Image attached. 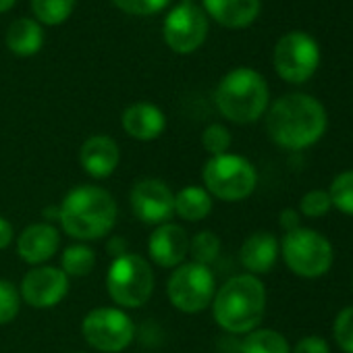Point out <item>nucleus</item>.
Listing matches in <instances>:
<instances>
[{"label": "nucleus", "mask_w": 353, "mask_h": 353, "mask_svg": "<svg viewBox=\"0 0 353 353\" xmlns=\"http://www.w3.org/2000/svg\"><path fill=\"white\" fill-rule=\"evenodd\" d=\"M291 353H330V349H328V343L322 336L310 334V336H303L291 349Z\"/></svg>", "instance_id": "nucleus-32"}, {"label": "nucleus", "mask_w": 353, "mask_h": 353, "mask_svg": "<svg viewBox=\"0 0 353 353\" xmlns=\"http://www.w3.org/2000/svg\"><path fill=\"white\" fill-rule=\"evenodd\" d=\"M202 145L210 156H221L227 154L231 148V133L225 125H208L202 133Z\"/></svg>", "instance_id": "nucleus-28"}, {"label": "nucleus", "mask_w": 353, "mask_h": 353, "mask_svg": "<svg viewBox=\"0 0 353 353\" xmlns=\"http://www.w3.org/2000/svg\"><path fill=\"white\" fill-rule=\"evenodd\" d=\"M334 341L345 353H353V305L343 307L334 318Z\"/></svg>", "instance_id": "nucleus-29"}, {"label": "nucleus", "mask_w": 353, "mask_h": 353, "mask_svg": "<svg viewBox=\"0 0 353 353\" xmlns=\"http://www.w3.org/2000/svg\"><path fill=\"white\" fill-rule=\"evenodd\" d=\"M17 3V0H0V13H5V11H9L13 5Z\"/></svg>", "instance_id": "nucleus-35"}, {"label": "nucleus", "mask_w": 353, "mask_h": 353, "mask_svg": "<svg viewBox=\"0 0 353 353\" xmlns=\"http://www.w3.org/2000/svg\"><path fill=\"white\" fill-rule=\"evenodd\" d=\"M61 245V235L50 223H34L21 231L17 239V254L23 262L38 266L48 262Z\"/></svg>", "instance_id": "nucleus-16"}, {"label": "nucleus", "mask_w": 353, "mask_h": 353, "mask_svg": "<svg viewBox=\"0 0 353 353\" xmlns=\"http://www.w3.org/2000/svg\"><path fill=\"white\" fill-rule=\"evenodd\" d=\"M281 254V245L276 241V237L268 231H258L252 233L239 252V260L243 264V268L248 270V274H266L274 268L276 258Z\"/></svg>", "instance_id": "nucleus-17"}, {"label": "nucleus", "mask_w": 353, "mask_h": 353, "mask_svg": "<svg viewBox=\"0 0 353 353\" xmlns=\"http://www.w3.org/2000/svg\"><path fill=\"white\" fill-rule=\"evenodd\" d=\"M112 3L129 15H152L162 11L168 0H112Z\"/></svg>", "instance_id": "nucleus-31"}, {"label": "nucleus", "mask_w": 353, "mask_h": 353, "mask_svg": "<svg viewBox=\"0 0 353 353\" xmlns=\"http://www.w3.org/2000/svg\"><path fill=\"white\" fill-rule=\"evenodd\" d=\"M63 231L77 241L106 237L117 225V202L98 185H79L71 190L59 206Z\"/></svg>", "instance_id": "nucleus-2"}, {"label": "nucleus", "mask_w": 353, "mask_h": 353, "mask_svg": "<svg viewBox=\"0 0 353 353\" xmlns=\"http://www.w3.org/2000/svg\"><path fill=\"white\" fill-rule=\"evenodd\" d=\"M320 65L318 42L305 32L285 34L274 46V69L289 83L307 81Z\"/></svg>", "instance_id": "nucleus-10"}, {"label": "nucleus", "mask_w": 353, "mask_h": 353, "mask_svg": "<svg viewBox=\"0 0 353 353\" xmlns=\"http://www.w3.org/2000/svg\"><path fill=\"white\" fill-rule=\"evenodd\" d=\"M166 127V119L156 104L135 102L123 112V129L137 141H152L160 137Z\"/></svg>", "instance_id": "nucleus-18"}, {"label": "nucleus", "mask_w": 353, "mask_h": 353, "mask_svg": "<svg viewBox=\"0 0 353 353\" xmlns=\"http://www.w3.org/2000/svg\"><path fill=\"white\" fill-rule=\"evenodd\" d=\"M13 237H15L13 225L5 216H0V250L9 248L13 243Z\"/></svg>", "instance_id": "nucleus-34"}, {"label": "nucleus", "mask_w": 353, "mask_h": 353, "mask_svg": "<svg viewBox=\"0 0 353 353\" xmlns=\"http://www.w3.org/2000/svg\"><path fill=\"white\" fill-rule=\"evenodd\" d=\"M328 114L320 100L307 94H287L279 98L266 114L270 139L285 150H303L322 139Z\"/></svg>", "instance_id": "nucleus-1"}, {"label": "nucleus", "mask_w": 353, "mask_h": 353, "mask_svg": "<svg viewBox=\"0 0 353 353\" xmlns=\"http://www.w3.org/2000/svg\"><path fill=\"white\" fill-rule=\"evenodd\" d=\"M281 254L291 272L303 279H318L326 274L332 266V245L330 241L314 229H295L285 233L281 243Z\"/></svg>", "instance_id": "nucleus-7"}, {"label": "nucleus", "mask_w": 353, "mask_h": 353, "mask_svg": "<svg viewBox=\"0 0 353 353\" xmlns=\"http://www.w3.org/2000/svg\"><path fill=\"white\" fill-rule=\"evenodd\" d=\"M204 190L223 202H241L250 198L258 183L254 164L237 154L212 156L202 168Z\"/></svg>", "instance_id": "nucleus-5"}, {"label": "nucleus", "mask_w": 353, "mask_h": 353, "mask_svg": "<svg viewBox=\"0 0 353 353\" xmlns=\"http://www.w3.org/2000/svg\"><path fill=\"white\" fill-rule=\"evenodd\" d=\"M73 353H83V351H73Z\"/></svg>", "instance_id": "nucleus-36"}, {"label": "nucleus", "mask_w": 353, "mask_h": 353, "mask_svg": "<svg viewBox=\"0 0 353 353\" xmlns=\"http://www.w3.org/2000/svg\"><path fill=\"white\" fill-rule=\"evenodd\" d=\"M212 212V196L198 185H188L174 194V214L188 221H204Z\"/></svg>", "instance_id": "nucleus-20"}, {"label": "nucleus", "mask_w": 353, "mask_h": 353, "mask_svg": "<svg viewBox=\"0 0 353 353\" xmlns=\"http://www.w3.org/2000/svg\"><path fill=\"white\" fill-rule=\"evenodd\" d=\"M166 295L179 312L198 314L206 310L216 295V281L210 266L190 262L172 268L166 283Z\"/></svg>", "instance_id": "nucleus-8"}, {"label": "nucleus", "mask_w": 353, "mask_h": 353, "mask_svg": "<svg viewBox=\"0 0 353 353\" xmlns=\"http://www.w3.org/2000/svg\"><path fill=\"white\" fill-rule=\"evenodd\" d=\"M148 254L154 264L162 268H176L190 254V237L181 225L164 223L154 229L148 239Z\"/></svg>", "instance_id": "nucleus-14"}, {"label": "nucleus", "mask_w": 353, "mask_h": 353, "mask_svg": "<svg viewBox=\"0 0 353 353\" xmlns=\"http://www.w3.org/2000/svg\"><path fill=\"white\" fill-rule=\"evenodd\" d=\"M214 100L225 119L239 125L256 123L268 108V85L258 71L239 67L221 79Z\"/></svg>", "instance_id": "nucleus-4"}, {"label": "nucleus", "mask_w": 353, "mask_h": 353, "mask_svg": "<svg viewBox=\"0 0 353 353\" xmlns=\"http://www.w3.org/2000/svg\"><path fill=\"white\" fill-rule=\"evenodd\" d=\"M351 285H353V281H351Z\"/></svg>", "instance_id": "nucleus-37"}, {"label": "nucleus", "mask_w": 353, "mask_h": 353, "mask_svg": "<svg viewBox=\"0 0 353 353\" xmlns=\"http://www.w3.org/2000/svg\"><path fill=\"white\" fill-rule=\"evenodd\" d=\"M106 289L119 307H141L154 293V272L137 254L117 256L106 272Z\"/></svg>", "instance_id": "nucleus-6"}, {"label": "nucleus", "mask_w": 353, "mask_h": 353, "mask_svg": "<svg viewBox=\"0 0 353 353\" xmlns=\"http://www.w3.org/2000/svg\"><path fill=\"white\" fill-rule=\"evenodd\" d=\"M221 254V239L212 231H202L190 239V256L196 264L210 266Z\"/></svg>", "instance_id": "nucleus-25"}, {"label": "nucleus", "mask_w": 353, "mask_h": 353, "mask_svg": "<svg viewBox=\"0 0 353 353\" xmlns=\"http://www.w3.org/2000/svg\"><path fill=\"white\" fill-rule=\"evenodd\" d=\"M133 214L145 225H164L174 214V194L162 179H141L129 194Z\"/></svg>", "instance_id": "nucleus-12"}, {"label": "nucleus", "mask_w": 353, "mask_h": 353, "mask_svg": "<svg viewBox=\"0 0 353 353\" xmlns=\"http://www.w3.org/2000/svg\"><path fill=\"white\" fill-rule=\"evenodd\" d=\"M208 36V19L194 3L174 7L164 19V42L179 54L198 50Z\"/></svg>", "instance_id": "nucleus-11"}, {"label": "nucleus", "mask_w": 353, "mask_h": 353, "mask_svg": "<svg viewBox=\"0 0 353 353\" xmlns=\"http://www.w3.org/2000/svg\"><path fill=\"white\" fill-rule=\"evenodd\" d=\"M204 9L221 26L239 30L256 21L260 0H204Z\"/></svg>", "instance_id": "nucleus-19"}, {"label": "nucleus", "mask_w": 353, "mask_h": 353, "mask_svg": "<svg viewBox=\"0 0 353 353\" xmlns=\"http://www.w3.org/2000/svg\"><path fill=\"white\" fill-rule=\"evenodd\" d=\"M299 221H301V219H299V212L293 210V208H287V210L281 212V227L285 229V233H291V231L299 229V227H301Z\"/></svg>", "instance_id": "nucleus-33"}, {"label": "nucleus", "mask_w": 353, "mask_h": 353, "mask_svg": "<svg viewBox=\"0 0 353 353\" xmlns=\"http://www.w3.org/2000/svg\"><path fill=\"white\" fill-rule=\"evenodd\" d=\"M75 7V0H32V9L36 17L46 26L63 23Z\"/></svg>", "instance_id": "nucleus-24"}, {"label": "nucleus", "mask_w": 353, "mask_h": 353, "mask_svg": "<svg viewBox=\"0 0 353 353\" xmlns=\"http://www.w3.org/2000/svg\"><path fill=\"white\" fill-rule=\"evenodd\" d=\"M266 312V289L254 274H237L229 279L212 299L216 324L233 334L256 330Z\"/></svg>", "instance_id": "nucleus-3"}, {"label": "nucleus", "mask_w": 353, "mask_h": 353, "mask_svg": "<svg viewBox=\"0 0 353 353\" xmlns=\"http://www.w3.org/2000/svg\"><path fill=\"white\" fill-rule=\"evenodd\" d=\"M96 266V254L90 245L85 243H75V245H69L65 252H63V258H61V270L67 274V276H85L94 270Z\"/></svg>", "instance_id": "nucleus-23"}, {"label": "nucleus", "mask_w": 353, "mask_h": 353, "mask_svg": "<svg viewBox=\"0 0 353 353\" xmlns=\"http://www.w3.org/2000/svg\"><path fill=\"white\" fill-rule=\"evenodd\" d=\"M328 196L336 210L353 216V170H345L334 176L328 190Z\"/></svg>", "instance_id": "nucleus-26"}, {"label": "nucleus", "mask_w": 353, "mask_h": 353, "mask_svg": "<svg viewBox=\"0 0 353 353\" xmlns=\"http://www.w3.org/2000/svg\"><path fill=\"white\" fill-rule=\"evenodd\" d=\"M85 343L102 353L125 351L135 339L133 320L121 307H96L81 322Z\"/></svg>", "instance_id": "nucleus-9"}, {"label": "nucleus", "mask_w": 353, "mask_h": 353, "mask_svg": "<svg viewBox=\"0 0 353 353\" xmlns=\"http://www.w3.org/2000/svg\"><path fill=\"white\" fill-rule=\"evenodd\" d=\"M21 301L32 307L48 310L59 305L69 293V276L54 266H36L21 281Z\"/></svg>", "instance_id": "nucleus-13"}, {"label": "nucleus", "mask_w": 353, "mask_h": 353, "mask_svg": "<svg viewBox=\"0 0 353 353\" xmlns=\"http://www.w3.org/2000/svg\"><path fill=\"white\" fill-rule=\"evenodd\" d=\"M19 307H21L19 289L11 281L0 279V326L13 322L19 314Z\"/></svg>", "instance_id": "nucleus-27"}, {"label": "nucleus", "mask_w": 353, "mask_h": 353, "mask_svg": "<svg viewBox=\"0 0 353 353\" xmlns=\"http://www.w3.org/2000/svg\"><path fill=\"white\" fill-rule=\"evenodd\" d=\"M241 353H291L283 332L272 328H256L241 341Z\"/></svg>", "instance_id": "nucleus-22"}, {"label": "nucleus", "mask_w": 353, "mask_h": 353, "mask_svg": "<svg viewBox=\"0 0 353 353\" xmlns=\"http://www.w3.org/2000/svg\"><path fill=\"white\" fill-rule=\"evenodd\" d=\"M79 162L81 168L94 179H106L121 162L119 143L108 135H92L79 150Z\"/></svg>", "instance_id": "nucleus-15"}, {"label": "nucleus", "mask_w": 353, "mask_h": 353, "mask_svg": "<svg viewBox=\"0 0 353 353\" xmlns=\"http://www.w3.org/2000/svg\"><path fill=\"white\" fill-rule=\"evenodd\" d=\"M44 44V32L34 19H17L7 32V46L17 57H32Z\"/></svg>", "instance_id": "nucleus-21"}, {"label": "nucleus", "mask_w": 353, "mask_h": 353, "mask_svg": "<svg viewBox=\"0 0 353 353\" xmlns=\"http://www.w3.org/2000/svg\"><path fill=\"white\" fill-rule=\"evenodd\" d=\"M330 208H332V202H330L328 192H324V190H312V192H307V194L301 198V202H299V210H301V214L307 216V219H320V216H324Z\"/></svg>", "instance_id": "nucleus-30"}]
</instances>
